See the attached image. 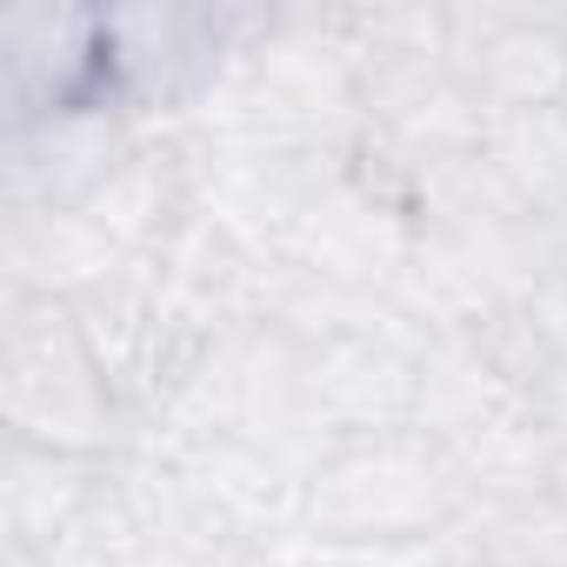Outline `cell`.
I'll use <instances>...</instances> for the list:
<instances>
[{
    "label": "cell",
    "mask_w": 567,
    "mask_h": 567,
    "mask_svg": "<svg viewBox=\"0 0 567 567\" xmlns=\"http://www.w3.org/2000/svg\"><path fill=\"white\" fill-rule=\"evenodd\" d=\"M0 427L8 441L87 461H121L134 447V421L101 381L68 301L0 295Z\"/></svg>",
    "instance_id": "obj_1"
},
{
    "label": "cell",
    "mask_w": 567,
    "mask_h": 567,
    "mask_svg": "<svg viewBox=\"0 0 567 567\" xmlns=\"http://www.w3.org/2000/svg\"><path fill=\"white\" fill-rule=\"evenodd\" d=\"M474 507L461 467L427 434H381L334 447L308 481V534L361 540V547H414L447 540Z\"/></svg>",
    "instance_id": "obj_2"
},
{
    "label": "cell",
    "mask_w": 567,
    "mask_h": 567,
    "mask_svg": "<svg viewBox=\"0 0 567 567\" xmlns=\"http://www.w3.org/2000/svg\"><path fill=\"white\" fill-rule=\"evenodd\" d=\"M101 14L114 101L141 127H187V114L207 101V87L260 21V8H240V0H141V8Z\"/></svg>",
    "instance_id": "obj_3"
},
{
    "label": "cell",
    "mask_w": 567,
    "mask_h": 567,
    "mask_svg": "<svg viewBox=\"0 0 567 567\" xmlns=\"http://www.w3.org/2000/svg\"><path fill=\"white\" fill-rule=\"evenodd\" d=\"M68 107H121L107 68V14L74 0L0 8V127H28Z\"/></svg>",
    "instance_id": "obj_4"
},
{
    "label": "cell",
    "mask_w": 567,
    "mask_h": 567,
    "mask_svg": "<svg viewBox=\"0 0 567 567\" xmlns=\"http://www.w3.org/2000/svg\"><path fill=\"white\" fill-rule=\"evenodd\" d=\"M447 61L487 114L567 101V8L447 0Z\"/></svg>",
    "instance_id": "obj_5"
},
{
    "label": "cell",
    "mask_w": 567,
    "mask_h": 567,
    "mask_svg": "<svg viewBox=\"0 0 567 567\" xmlns=\"http://www.w3.org/2000/svg\"><path fill=\"white\" fill-rule=\"evenodd\" d=\"M134 147L141 121L127 107H68L0 127V207H87Z\"/></svg>",
    "instance_id": "obj_6"
},
{
    "label": "cell",
    "mask_w": 567,
    "mask_h": 567,
    "mask_svg": "<svg viewBox=\"0 0 567 567\" xmlns=\"http://www.w3.org/2000/svg\"><path fill=\"white\" fill-rule=\"evenodd\" d=\"M434 334H421L414 321L374 328V334H341L308 348L315 368V408L334 447L348 441H381V434H408L414 427V394H421V348Z\"/></svg>",
    "instance_id": "obj_7"
},
{
    "label": "cell",
    "mask_w": 567,
    "mask_h": 567,
    "mask_svg": "<svg viewBox=\"0 0 567 567\" xmlns=\"http://www.w3.org/2000/svg\"><path fill=\"white\" fill-rule=\"evenodd\" d=\"M408 254H414V214L388 200L381 187H368L361 174H348L301 207L295 240L280 260H295L301 274H321L354 295H394Z\"/></svg>",
    "instance_id": "obj_8"
},
{
    "label": "cell",
    "mask_w": 567,
    "mask_h": 567,
    "mask_svg": "<svg viewBox=\"0 0 567 567\" xmlns=\"http://www.w3.org/2000/svg\"><path fill=\"white\" fill-rule=\"evenodd\" d=\"M134 447H147V441H134ZM167 454L194 474V487L214 501V514L227 520V534L240 547H267L280 534L308 527V481H315L308 467L280 461L240 434H207V441H187Z\"/></svg>",
    "instance_id": "obj_9"
},
{
    "label": "cell",
    "mask_w": 567,
    "mask_h": 567,
    "mask_svg": "<svg viewBox=\"0 0 567 567\" xmlns=\"http://www.w3.org/2000/svg\"><path fill=\"white\" fill-rule=\"evenodd\" d=\"M127 274V254L81 207H0V280L34 301H87Z\"/></svg>",
    "instance_id": "obj_10"
},
{
    "label": "cell",
    "mask_w": 567,
    "mask_h": 567,
    "mask_svg": "<svg viewBox=\"0 0 567 567\" xmlns=\"http://www.w3.org/2000/svg\"><path fill=\"white\" fill-rule=\"evenodd\" d=\"M127 260L161 254L194 220V167H187V127H141V147L107 174V187L81 207Z\"/></svg>",
    "instance_id": "obj_11"
},
{
    "label": "cell",
    "mask_w": 567,
    "mask_h": 567,
    "mask_svg": "<svg viewBox=\"0 0 567 567\" xmlns=\"http://www.w3.org/2000/svg\"><path fill=\"white\" fill-rule=\"evenodd\" d=\"M114 461H87V454H54V447H28L8 441L0 454V547H21V554H48L81 507L101 494Z\"/></svg>",
    "instance_id": "obj_12"
},
{
    "label": "cell",
    "mask_w": 567,
    "mask_h": 567,
    "mask_svg": "<svg viewBox=\"0 0 567 567\" xmlns=\"http://www.w3.org/2000/svg\"><path fill=\"white\" fill-rule=\"evenodd\" d=\"M454 567H567V501L560 494H514L474 501L447 534Z\"/></svg>",
    "instance_id": "obj_13"
},
{
    "label": "cell",
    "mask_w": 567,
    "mask_h": 567,
    "mask_svg": "<svg viewBox=\"0 0 567 567\" xmlns=\"http://www.w3.org/2000/svg\"><path fill=\"white\" fill-rule=\"evenodd\" d=\"M481 161L507 181V194L527 214H560L567 207V101L560 107H514L487 114Z\"/></svg>",
    "instance_id": "obj_14"
},
{
    "label": "cell",
    "mask_w": 567,
    "mask_h": 567,
    "mask_svg": "<svg viewBox=\"0 0 567 567\" xmlns=\"http://www.w3.org/2000/svg\"><path fill=\"white\" fill-rule=\"evenodd\" d=\"M341 34H348V54H354L361 81L388 74V68H408V61H447V0H374V8H341Z\"/></svg>",
    "instance_id": "obj_15"
},
{
    "label": "cell",
    "mask_w": 567,
    "mask_h": 567,
    "mask_svg": "<svg viewBox=\"0 0 567 567\" xmlns=\"http://www.w3.org/2000/svg\"><path fill=\"white\" fill-rule=\"evenodd\" d=\"M240 567H454L447 540H414V547H361V540H328V534H280L267 547H247Z\"/></svg>",
    "instance_id": "obj_16"
},
{
    "label": "cell",
    "mask_w": 567,
    "mask_h": 567,
    "mask_svg": "<svg viewBox=\"0 0 567 567\" xmlns=\"http://www.w3.org/2000/svg\"><path fill=\"white\" fill-rule=\"evenodd\" d=\"M514 315H520V328L540 341V354H547L554 368H567V267H547Z\"/></svg>",
    "instance_id": "obj_17"
},
{
    "label": "cell",
    "mask_w": 567,
    "mask_h": 567,
    "mask_svg": "<svg viewBox=\"0 0 567 567\" xmlns=\"http://www.w3.org/2000/svg\"><path fill=\"white\" fill-rule=\"evenodd\" d=\"M534 408H540V441H547V494L567 501V374Z\"/></svg>",
    "instance_id": "obj_18"
},
{
    "label": "cell",
    "mask_w": 567,
    "mask_h": 567,
    "mask_svg": "<svg viewBox=\"0 0 567 567\" xmlns=\"http://www.w3.org/2000/svg\"><path fill=\"white\" fill-rule=\"evenodd\" d=\"M540 234H547V260H554V267H567V207H560V214H547V220H540Z\"/></svg>",
    "instance_id": "obj_19"
},
{
    "label": "cell",
    "mask_w": 567,
    "mask_h": 567,
    "mask_svg": "<svg viewBox=\"0 0 567 567\" xmlns=\"http://www.w3.org/2000/svg\"><path fill=\"white\" fill-rule=\"evenodd\" d=\"M8 567H54L48 554H21V547H8Z\"/></svg>",
    "instance_id": "obj_20"
}]
</instances>
